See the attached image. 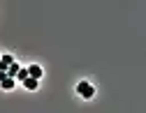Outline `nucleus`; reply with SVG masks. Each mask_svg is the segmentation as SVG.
<instances>
[{"label":"nucleus","mask_w":146,"mask_h":113,"mask_svg":"<svg viewBox=\"0 0 146 113\" xmlns=\"http://www.w3.org/2000/svg\"><path fill=\"white\" fill-rule=\"evenodd\" d=\"M77 92H79V97H84V99H90L95 95V90H93V85H90L88 81H81L79 85H77Z\"/></svg>","instance_id":"nucleus-1"},{"label":"nucleus","mask_w":146,"mask_h":113,"mask_svg":"<svg viewBox=\"0 0 146 113\" xmlns=\"http://www.w3.org/2000/svg\"><path fill=\"white\" fill-rule=\"evenodd\" d=\"M37 81H40V79H35V76H30V74H28V76H26L21 83H23L26 90H37Z\"/></svg>","instance_id":"nucleus-2"},{"label":"nucleus","mask_w":146,"mask_h":113,"mask_svg":"<svg viewBox=\"0 0 146 113\" xmlns=\"http://www.w3.org/2000/svg\"><path fill=\"white\" fill-rule=\"evenodd\" d=\"M14 62V58H12V55L9 53H3V55H0V69H5L7 72V67Z\"/></svg>","instance_id":"nucleus-3"},{"label":"nucleus","mask_w":146,"mask_h":113,"mask_svg":"<svg viewBox=\"0 0 146 113\" xmlns=\"http://www.w3.org/2000/svg\"><path fill=\"white\" fill-rule=\"evenodd\" d=\"M0 85H3V90H14V85H16V79H14V76H5L3 81H0Z\"/></svg>","instance_id":"nucleus-4"},{"label":"nucleus","mask_w":146,"mask_h":113,"mask_svg":"<svg viewBox=\"0 0 146 113\" xmlns=\"http://www.w3.org/2000/svg\"><path fill=\"white\" fill-rule=\"evenodd\" d=\"M28 74L35 76V79H42V67H40V65H30V67H28Z\"/></svg>","instance_id":"nucleus-5"},{"label":"nucleus","mask_w":146,"mask_h":113,"mask_svg":"<svg viewBox=\"0 0 146 113\" xmlns=\"http://www.w3.org/2000/svg\"><path fill=\"white\" fill-rule=\"evenodd\" d=\"M19 69H21L19 62H12V65L7 67V76H14V79H16V72H19Z\"/></svg>","instance_id":"nucleus-6"},{"label":"nucleus","mask_w":146,"mask_h":113,"mask_svg":"<svg viewBox=\"0 0 146 113\" xmlns=\"http://www.w3.org/2000/svg\"><path fill=\"white\" fill-rule=\"evenodd\" d=\"M26 76H28V69H23V67H21L19 72H16V79H19V81H23Z\"/></svg>","instance_id":"nucleus-7"},{"label":"nucleus","mask_w":146,"mask_h":113,"mask_svg":"<svg viewBox=\"0 0 146 113\" xmlns=\"http://www.w3.org/2000/svg\"><path fill=\"white\" fill-rule=\"evenodd\" d=\"M5 76H7V72H5V69H0V81H3Z\"/></svg>","instance_id":"nucleus-8"}]
</instances>
